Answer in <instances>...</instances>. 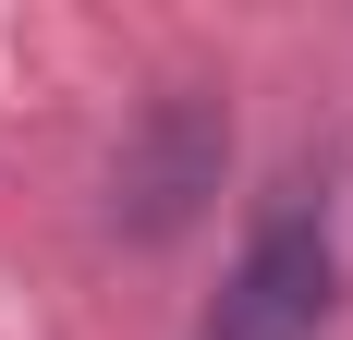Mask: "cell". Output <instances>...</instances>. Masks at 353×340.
Here are the masks:
<instances>
[{"label":"cell","mask_w":353,"mask_h":340,"mask_svg":"<svg viewBox=\"0 0 353 340\" xmlns=\"http://www.w3.org/2000/svg\"><path fill=\"white\" fill-rule=\"evenodd\" d=\"M329 304H341V231H329V182H305L292 170L281 195L256 206L244 255L219 268L208 316H195V340H317Z\"/></svg>","instance_id":"6da1fadb"},{"label":"cell","mask_w":353,"mask_h":340,"mask_svg":"<svg viewBox=\"0 0 353 340\" xmlns=\"http://www.w3.org/2000/svg\"><path fill=\"white\" fill-rule=\"evenodd\" d=\"M219 170H232V109H219V85H159V98L134 109V134H122V158H110V231L134 243H171L208 219Z\"/></svg>","instance_id":"7a4b0ae2"}]
</instances>
